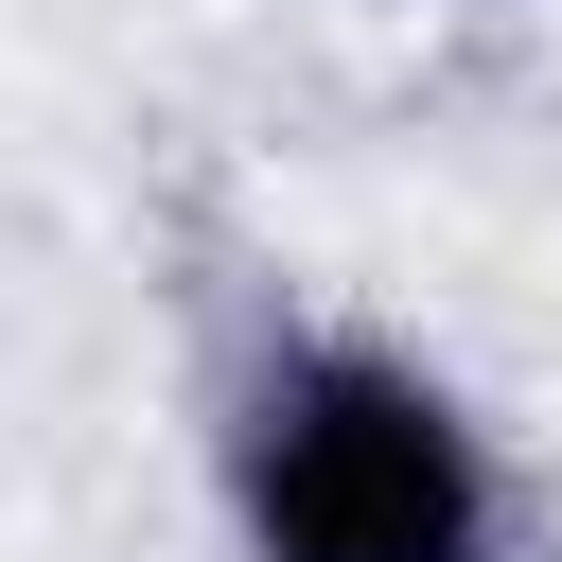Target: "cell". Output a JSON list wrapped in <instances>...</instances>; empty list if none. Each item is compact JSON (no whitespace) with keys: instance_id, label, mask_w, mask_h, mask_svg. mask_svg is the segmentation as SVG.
Returning a JSON list of instances; mask_svg holds the SVG:
<instances>
[{"instance_id":"6da1fadb","label":"cell","mask_w":562,"mask_h":562,"mask_svg":"<svg viewBox=\"0 0 562 562\" xmlns=\"http://www.w3.org/2000/svg\"><path fill=\"white\" fill-rule=\"evenodd\" d=\"M211 509H228V562H544L527 457L492 439V404L369 316H263L228 351Z\"/></svg>"}]
</instances>
